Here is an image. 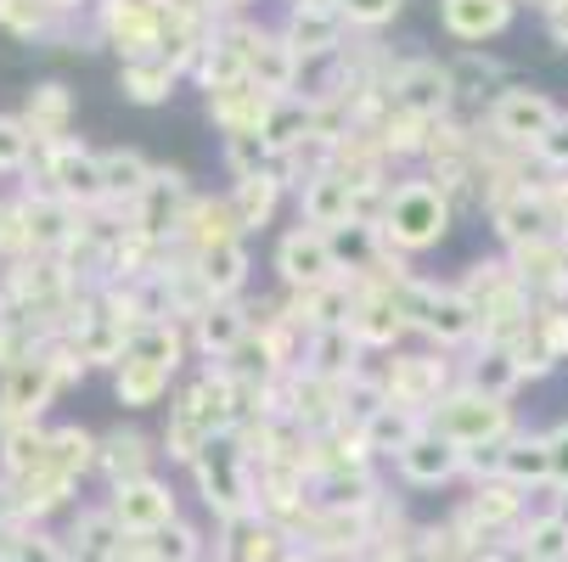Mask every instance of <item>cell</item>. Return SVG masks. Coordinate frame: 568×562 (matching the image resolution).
I'll return each instance as SVG.
<instances>
[{"instance_id":"6da1fadb","label":"cell","mask_w":568,"mask_h":562,"mask_svg":"<svg viewBox=\"0 0 568 562\" xmlns=\"http://www.w3.org/2000/svg\"><path fill=\"white\" fill-rule=\"evenodd\" d=\"M450 219H456V203L445 186H434L428 175H412L388 192V208L377 219L383 243L394 254H423V248H439L450 236Z\"/></svg>"},{"instance_id":"7a4b0ae2","label":"cell","mask_w":568,"mask_h":562,"mask_svg":"<svg viewBox=\"0 0 568 562\" xmlns=\"http://www.w3.org/2000/svg\"><path fill=\"white\" fill-rule=\"evenodd\" d=\"M428 428L445 433L456 450H478V445H501L513 439V399H496V394H478V388H450L439 406L428 411Z\"/></svg>"},{"instance_id":"3957f363","label":"cell","mask_w":568,"mask_h":562,"mask_svg":"<svg viewBox=\"0 0 568 562\" xmlns=\"http://www.w3.org/2000/svg\"><path fill=\"white\" fill-rule=\"evenodd\" d=\"M197 490L209 501V512L220 523H242V518H254L260 512V495H254V467L248 456H242L236 439H214L203 456H197Z\"/></svg>"},{"instance_id":"277c9868","label":"cell","mask_w":568,"mask_h":562,"mask_svg":"<svg viewBox=\"0 0 568 562\" xmlns=\"http://www.w3.org/2000/svg\"><path fill=\"white\" fill-rule=\"evenodd\" d=\"M562 119L568 113L535 85H501L490 102H484V124H490V135L513 152H535Z\"/></svg>"},{"instance_id":"5b68a950","label":"cell","mask_w":568,"mask_h":562,"mask_svg":"<svg viewBox=\"0 0 568 562\" xmlns=\"http://www.w3.org/2000/svg\"><path fill=\"white\" fill-rule=\"evenodd\" d=\"M40 181L51 197H62L68 208H102L108 186H102V152H91L85 141H62V146H40Z\"/></svg>"},{"instance_id":"8992f818","label":"cell","mask_w":568,"mask_h":562,"mask_svg":"<svg viewBox=\"0 0 568 562\" xmlns=\"http://www.w3.org/2000/svg\"><path fill=\"white\" fill-rule=\"evenodd\" d=\"M62 371L51 360V349L40 344L23 366L0 371V428H18V422H40L51 411V399L62 394Z\"/></svg>"},{"instance_id":"52a82bcc","label":"cell","mask_w":568,"mask_h":562,"mask_svg":"<svg viewBox=\"0 0 568 562\" xmlns=\"http://www.w3.org/2000/svg\"><path fill=\"white\" fill-rule=\"evenodd\" d=\"M388 102H399L405 113H423V119H450L462 102H456V79H450V62H434V57H412L388 73Z\"/></svg>"},{"instance_id":"ba28073f","label":"cell","mask_w":568,"mask_h":562,"mask_svg":"<svg viewBox=\"0 0 568 562\" xmlns=\"http://www.w3.org/2000/svg\"><path fill=\"white\" fill-rule=\"evenodd\" d=\"M377 377H383L388 406H405L417 417H428L439 399L450 394V360L445 355H394Z\"/></svg>"},{"instance_id":"9c48e42d","label":"cell","mask_w":568,"mask_h":562,"mask_svg":"<svg viewBox=\"0 0 568 562\" xmlns=\"http://www.w3.org/2000/svg\"><path fill=\"white\" fill-rule=\"evenodd\" d=\"M108 512H113V523L130 540H152V534H164V529L181 523L175 490L158 484V478H130V484H113L108 490Z\"/></svg>"},{"instance_id":"30bf717a","label":"cell","mask_w":568,"mask_h":562,"mask_svg":"<svg viewBox=\"0 0 568 562\" xmlns=\"http://www.w3.org/2000/svg\"><path fill=\"white\" fill-rule=\"evenodd\" d=\"M276 276L287 282V293H310V287H321V282H333V276H338V259H333L327 231L293 225L282 243H276Z\"/></svg>"},{"instance_id":"8fae6325","label":"cell","mask_w":568,"mask_h":562,"mask_svg":"<svg viewBox=\"0 0 568 562\" xmlns=\"http://www.w3.org/2000/svg\"><path fill=\"white\" fill-rule=\"evenodd\" d=\"M344 12L333 7V0H298V7H287L282 18V34L287 45L304 57V62H321V57H338L344 51Z\"/></svg>"},{"instance_id":"7c38bea8","label":"cell","mask_w":568,"mask_h":562,"mask_svg":"<svg viewBox=\"0 0 568 562\" xmlns=\"http://www.w3.org/2000/svg\"><path fill=\"white\" fill-rule=\"evenodd\" d=\"M276 102L282 96L260 91L254 79H242V85H225V91L209 96V119H214L220 135H265L271 119H276Z\"/></svg>"},{"instance_id":"4fadbf2b","label":"cell","mask_w":568,"mask_h":562,"mask_svg":"<svg viewBox=\"0 0 568 562\" xmlns=\"http://www.w3.org/2000/svg\"><path fill=\"white\" fill-rule=\"evenodd\" d=\"M254 338V309H242L236 298H220V304H209L197 320H192V349L203 355V360H231L242 344Z\"/></svg>"},{"instance_id":"5bb4252c","label":"cell","mask_w":568,"mask_h":562,"mask_svg":"<svg viewBox=\"0 0 568 562\" xmlns=\"http://www.w3.org/2000/svg\"><path fill=\"white\" fill-rule=\"evenodd\" d=\"M394 467H399V478H405L412 490H439V484H450V478H462V450H456L445 433L423 428L412 445L394 456Z\"/></svg>"},{"instance_id":"9a60e30c","label":"cell","mask_w":568,"mask_h":562,"mask_svg":"<svg viewBox=\"0 0 568 562\" xmlns=\"http://www.w3.org/2000/svg\"><path fill=\"white\" fill-rule=\"evenodd\" d=\"M490 225H496V236L507 243V254H513V248H529V243H546V236H562V225H557V214L546 208L540 186L507 197L501 208H490Z\"/></svg>"},{"instance_id":"2e32d148","label":"cell","mask_w":568,"mask_h":562,"mask_svg":"<svg viewBox=\"0 0 568 562\" xmlns=\"http://www.w3.org/2000/svg\"><path fill=\"white\" fill-rule=\"evenodd\" d=\"M175 243L186 248V259H197L209 248H225V243H242V219H236L231 197H192Z\"/></svg>"},{"instance_id":"e0dca14e","label":"cell","mask_w":568,"mask_h":562,"mask_svg":"<svg viewBox=\"0 0 568 562\" xmlns=\"http://www.w3.org/2000/svg\"><path fill=\"white\" fill-rule=\"evenodd\" d=\"M518 0H439V23L450 40H462L467 51H478L484 40L507 34Z\"/></svg>"},{"instance_id":"ac0fdd59","label":"cell","mask_w":568,"mask_h":562,"mask_svg":"<svg viewBox=\"0 0 568 562\" xmlns=\"http://www.w3.org/2000/svg\"><path fill=\"white\" fill-rule=\"evenodd\" d=\"M175 371L164 360H152L141 349H130L119 366H113V394H119V406L130 411H152V406H164V394H170Z\"/></svg>"},{"instance_id":"d6986e66","label":"cell","mask_w":568,"mask_h":562,"mask_svg":"<svg viewBox=\"0 0 568 562\" xmlns=\"http://www.w3.org/2000/svg\"><path fill=\"white\" fill-rule=\"evenodd\" d=\"M355 219V181L344 170H327L321 181H310L298 192V225H315V231H338Z\"/></svg>"},{"instance_id":"ffe728a7","label":"cell","mask_w":568,"mask_h":562,"mask_svg":"<svg viewBox=\"0 0 568 562\" xmlns=\"http://www.w3.org/2000/svg\"><path fill=\"white\" fill-rule=\"evenodd\" d=\"M298 73H304V57L287 45V34L282 29H260V40L248 51V79H254V85L271 91V96H293Z\"/></svg>"},{"instance_id":"44dd1931","label":"cell","mask_w":568,"mask_h":562,"mask_svg":"<svg viewBox=\"0 0 568 562\" xmlns=\"http://www.w3.org/2000/svg\"><path fill=\"white\" fill-rule=\"evenodd\" d=\"M152 461H158V450H152V439L141 428H113L97 445V472L108 478V490L130 484V478H152Z\"/></svg>"},{"instance_id":"7402d4cb","label":"cell","mask_w":568,"mask_h":562,"mask_svg":"<svg viewBox=\"0 0 568 562\" xmlns=\"http://www.w3.org/2000/svg\"><path fill=\"white\" fill-rule=\"evenodd\" d=\"M366 355H377V349H394L399 344V333H405V315H399V304L388 298V293H372V287H361V298H355V315H349V327H344Z\"/></svg>"},{"instance_id":"603a6c76","label":"cell","mask_w":568,"mask_h":562,"mask_svg":"<svg viewBox=\"0 0 568 562\" xmlns=\"http://www.w3.org/2000/svg\"><path fill=\"white\" fill-rule=\"evenodd\" d=\"M23 124L34 130L40 146L73 141V135H68V130H73V91L62 85V79H45V85H34V91L23 96Z\"/></svg>"},{"instance_id":"cb8c5ba5","label":"cell","mask_w":568,"mask_h":562,"mask_svg":"<svg viewBox=\"0 0 568 562\" xmlns=\"http://www.w3.org/2000/svg\"><path fill=\"white\" fill-rule=\"evenodd\" d=\"M97 445H102V439H97L91 428L62 422V428H51V445H45V467H40V472L62 478V484H79V472L97 467Z\"/></svg>"},{"instance_id":"d4e9b609","label":"cell","mask_w":568,"mask_h":562,"mask_svg":"<svg viewBox=\"0 0 568 562\" xmlns=\"http://www.w3.org/2000/svg\"><path fill=\"white\" fill-rule=\"evenodd\" d=\"M152 164L135 152V146H113V152H102V186H108V203H119V208H135L146 192H152Z\"/></svg>"},{"instance_id":"484cf974","label":"cell","mask_w":568,"mask_h":562,"mask_svg":"<svg viewBox=\"0 0 568 562\" xmlns=\"http://www.w3.org/2000/svg\"><path fill=\"white\" fill-rule=\"evenodd\" d=\"M175 85H181V68L164 62V57H141V62H124V68H119V91H124V102H135V108L170 102Z\"/></svg>"},{"instance_id":"4316f807","label":"cell","mask_w":568,"mask_h":562,"mask_svg":"<svg viewBox=\"0 0 568 562\" xmlns=\"http://www.w3.org/2000/svg\"><path fill=\"white\" fill-rule=\"evenodd\" d=\"M45 445H51V428H40V422L0 428V478H12V484L34 478L45 467Z\"/></svg>"},{"instance_id":"83f0119b","label":"cell","mask_w":568,"mask_h":562,"mask_svg":"<svg viewBox=\"0 0 568 562\" xmlns=\"http://www.w3.org/2000/svg\"><path fill=\"white\" fill-rule=\"evenodd\" d=\"M518 562H568V512H529L518 540H513Z\"/></svg>"},{"instance_id":"f1b7e54d","label":"cell","mask_w":568,"mask_h":562,"mask_svg":"<svg viewBox=\"0 0 568 562\" xmlns=\"http://www.w3.org/2000/svg\"><path fill=\"white\" fill-rule=\"evenodd\" d=\"M467 388H478V394H496V399H513V388L524 382V371H518V355L507 349V344H478L473 349V360H467V377H462Z\"/></svg>"},{"instance_id":"f546056e","label":"cell","mask_w":568,"mask_h":562,"mask_svg":"<svg viewBox=\"0 0 568 562\" xmlns=\"http://www.w3.org/2000/svg\"><path fill=\"white\" fill-rule=\"evenodd\" d=\"M282 175L271 170V175H254V181H236L225 197H231V208H236V219H242V236L248 231H260V225H271V214L282 208Z\"/></svg>"},{"instance_id":"4dcf8cb0","label":"cell","mask_w":568,"mask_h":562,"mask_svg":"<svg viewBox=\"0 0 568 562\" xmlns=\"http://www.w3.org/2000/svg\"><path fill=\"white\" fill-rule=\"evenodd\" d=\"M192 270H197V276H203V287L214 293V304H220V298H236V293H242V282H248V248H242V243L209 248V254H197V259H192Z\"/></svg>"},{"instance_id":"1f68e13d","label":"cell","mask_w":568,"mask_h":562,"mask_svg":"<svg viewBox=\"0 0 568 562\" xmlns=\"http://www.w3.org/2000/svg\"><path fill=\"white\" fill-rule=\"evenodd\" d=\"M423 428H428V417L405 411V406H383V411H372V417L361 422V433H366L372 456H399V450L412 445V439H417Z\"/></svg>"},{"instance_id":"d6a6232c","label":"cell","mask_w":568,"mask_h":562,"mask_svg":"<svg viewBox=\"0 0 568 562\" xmlns=\"http://www.w3.org/2000/svg\"><path fill=\"white\" fill-rule=\"evenodd\" d=\"M501 478H507V484H518V490H529V484H551V450H546V433H513V439H507Z\"/></svg>"},{"instance_id":"836d02e7","label":"cell","mask_w":568,"mask_h":562,"mask_svg":"<svg viewBox=\"0 0 568 562\" xmlns=\"http://www.w3.org/2000/svg\"><path fill=\"white\" fill-rule=\"evenodd\" d=\"M62 23L57 0H0V29L18 40H51Z\"/></svg>"},{"instance_id":"e575fe53","label":"cell","mask_w":568,"mask_h":562,"mask_svg":"<svg viewBox=\"0 0 568 562\" xmlns=\"http://www.w3.org/2000/svg\"><path fill=\"white\" fill-rule=\"evenodd\" d=\"M214 445V433L186 411V406H170V428H164V456L181 461V467H197V456Z\"/></svg>"},{"instance_id":"d590c367","label":"cell","mask_w":568,"mask_h":562,"mask_svg":"<svg viewBox=\"0 0 568 562\" xmlns=\"http://www.w3.org/2000/svg\"><path fill=\"white\" fill-rule=\"evenodd\" d=\"M450 79H456V102H484V91H501V62L484 51H462L450 62Z\"/></svg>"},{"instance_id":"8d00e7d4","label":"cell","mask_w":568,"mask_h":562,"mask_svg":"<svg viewBox=\"0 0 568 562\" xmlns=\"http://www.w3.org/2000/svg\"><path fill=\"white\" fill-rule=\"evenodd\" d=\"M225 170L236 181H254V175H271L276 170V146L265 135H225Z\"/></svg>"},{"instance_id":"74e56055","label":"cell","mask_w":568,"mask_h":562,"mask_svg":"<svg viewBox=\"0 0 568 562\" xmlns=\"http://www.w3.org/2000/svg\"><path fill=\"white\" fill-rule=\"evenodd\" d=\"M34 157H40V141L23 124V113H0V175H23Z\"/></svg>"},{"instance_id":"f35d334b","label":"cell","mask_w":568,"mask_h":562,"mask_svg":"<svg viewBox=\"0 0 568 562\" xmlns=\"http://www.w3.org/2000/svg\"><path fill=\"white\" fill-rule=\"evenodd\" d=\"M12 562H73V551L57 540V534H34V529H18V540H12Z\"/></svg>"},{"instance_id":"ab89813d","label":"cell","mask_w":568,"mask_h":562,"mask_svg":"<svg viewBox=\"0 0 568 562\" xmlns=\"http://www.w3.org/2000/svg\"><path fill=\"white\" fill-rule=\"evenodd\" d=\"M333 7L344 12L349 29H383V23H394V12L405 0H333Z\"/></svg>"},{"instance_id":"60d3db41","label":"cell","mask_w":568,"mask_h":562,"mask_svg":"<svg viewBox=\"0 0 568 562\" xmlns=\"http://www.w3.org/2000/svg\"><path fill=\"white\" fill-rule=\"evenodd\" d=\"M535 164H540L546 175H568V119L535 146Z\"/></svg>"},{"instance_id":"b9f144b4","label":"cell","mask_w":568,"mask_h":562,"mask_svg":"<svg viewBox=\"0 0 568 562\" xmlns=\"http://www.w3.org/2000/svg\"><path fill=\"white\" fill-rule=\"evenodd\" d=\"M546 450H551V490L568 495V422L546 428Z\"/></svg>"},{"instance_id":"7bdbcfd3","label":"cell","mask_w":568,"mask_h":562,"mask_svg":"<svg viewBox=\"0 0 568 562\" xmlns=\"http://www.w3.org/2000/svg\"><path fill=\"white\" fill-rule=\"evenodd\" d=\"M546 34H551V40H557V45L568 51V0H562V7H557L551 18H546Z\"/></svg>"},{"instance_id":"ee69618b","label":"cell","mask_w":568,"mask_h":562,"mask_svg":"<svg viewBox=\"0 0 568 562\" xmlns=\"http://www.w3.org/2000/svg\"><path fill=\"white\" fill-rule=\"evenodd\" d=\"M12 225H18V214H12V197H0V254L12 248Z\"/></svg>"}]
</instances>
